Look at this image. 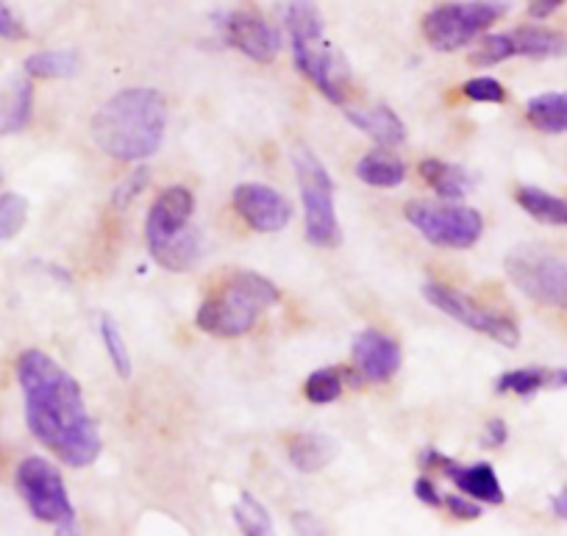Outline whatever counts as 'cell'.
<instances>
[{
	"mask_svg": "<svg viewBox=\"0 0 567 536\" xmlns=\"http://www.w3.org/2000/svg\"><path fill=\"white\" fill-rule=\"evenodd\" d=\"M357 175L368 187L395 189L406 182V164L390 151H373L357 164Z\"/></svg>",
	"mask_w": 567,
	"mask_h": 536,
	"instance_id": "d6986e66",
	"label": "cell"
},
{
	"mask_svg": "<svg viewBox=\"0 0 567 536\" xmlns=\"http://www.w3.org/2000/svg\"><path fill=\"white\" fill-rule=\"evenodd\" d=\"M97 326H101L103 348H106V355H109V359H112V364H114V370H117V375H120V379H131L128 344H125L123 333H120V326L109 315H103Z\"/></svg>",
	"mask_w": 567,
	"mask_h": 536,
	"instance_id": "83f0119b",
	"label": "cell"
},
{
	"mask_svg": "<svg viewBox=\"0 0 567 536\" xmlns=\"http://www.w3.org/2000/svg\"><path fill=\"white\" fill-rule=\"evenodd\" d=\"M423 295L434 309H440L443 315H449L451 320L462 322V326L473 328V331L484 333V337H489L493 342L504 344V348H517V344H520V328H517V322L512 320V317L498 315V311L476 303L473 298L445 287V284H425Z\"/></svg>",
	"mask_w": 567,
	"mask_h": 536,
	"instance_id": "8fae6325",
	"label": "cell"
},
{
	"mask_svg": "<svg viewBox=\"0 0 567 536\" xmlns=\"http://www.w3.org/2000/svg\"><path fill=\"white\" fill-rule=\"evenodd\" d=\"M506 440H509V429H506L504 420H489L487 429H484V442H487V447L506 445Z\"/></svg>",
	"mask_w": 567,
	"mask_h": 536,
	"instance_id": "d590c367",
	"label": "cell"
},
{
	"mask_svg": "<svg viewBox=\"0 0 567 536\" xmlns=\"http://www.w3.org/2000/svg\"><path fill=\"white\" fill-rule=\"evenodd\" d=\"M31 112H34V84L29 79L14 81L7 103L0 109V134L7 136L25 131V125L31 123Z\"/></svg>",
	"mask_w": 567,
	"mask_h": 536,
	"instance_id": "603a6c76",
	"label": "cell"
},
{
	"mask_svg": "<svg viewBox=\"0 0 567 536\" xmlns=\"http://www.w3.org/2000/svg\"><path fill=\"white\" fill-rule=\"evenodd\" d=\"M167 101L156 90L134 86L109 97L92 120L95 145L120 162H142L162 147Z\"/></svg>",
	"mask_w": 567,
	"mask_h": 536,
	"instance_id": "7a4b0ae2",
	"label": "cell"
},
{
	"mask_svg": "<svg viewBox=\"0 0 567 536\" xmlns=\"http://www.w3.org/2000/svg\"><path fill=\"white\" fill-rule=\"evenodd\" d=\"M420 464L432 470H443V475H449V478L454 481L467 497H473V501L489 503V506H501V503H504V489H501V481L498 475H495L493 464L478 462L471 464V467H462V464H456L454 458L434 451V447L420 453Z\"/></svg>",
	"mask_w": 567,
	"mask_h": 536,
	"instance_id": "5bb4252c",
	"label": "cell"
},
{
	"mask_svg": "<svg viewBox=\"0 0 567 536\" xmlns=\"http://www.w3.org/2000/svg\"><path fill=\"white\" fill-rule=\"evenodd\" d=\"M14 486L40 523L56 525L59 530L75 528V508L68 495V486H64L62 473L48 458H23L14 473Z\"/></svg>",
	"mask_w": 567,
	"mask_h": 536,
	"instance_id": "ba28073f",
	"label": "cell"
},
{
	"mask_svg": "<svg viewBox=\"0 0 567 536\" xmlns=\"http://www.w3.org/2000/svg\"><path fill=\"white\" fill-rule=\"evenodd\" d=\"M353 359L368 381H390L401 368V344L381 331H362L353 339Z\"/></svg>",
	"mask_w": 567,
	"mask_h": 536,
	"instance_id": "9a60e30c",
	"label": "cell"
},
{
	"mask_svg": "<svg viewBox=\"0 0 567 536\" xmlns=\"http://www.w3.org/2000/svg\"><path fill=\"white\" fill-rule=\"evenodd\" d=\"M0 182H3V178H0Z\"/></svg>",
	"mask_w": 567,
	"mask_h": 536,
	"instance_id": "60d3db41",
	"label": "cell"
},
{
	"mask_svg": "<svg viewBox=\"0 0 567 536\" xmlns=\"http://www.w3.org/2000/svg\"><path fill=\"white\" fill-rule=\"evenodd\" d=\"M220 25L228 45L237 48L239 53H245L254 62L270 64L281 51V34L261 14L239 9V12H228Z\"/></svg>",
	"mask_w": 567,
	"mask_h": 536,
	"instance_id": "4fadbf2b",
	"label": "cell"
},
{
	"mask_svg": "<svg viewBox=\"0 0 567 536\" xmlns=\"http://www.w3.org/2000/svg\"><path fill=\"white\" fill-rule=\"evenodd\" d=\"M298 189H301L303 212H307V239L318 248H337L342 243L340 220L334 206V182L329 169L307 145L292 153Z\"/></svg>",
	"mask_w": 567,
	"mask_h": 536,
	"instance_id": "52a82bcc",
	"label": "cell"
},
{
	"mask_svg": "<svg viewBox=\"0 0 567 536\" xmlns=\"http://www.w3.org/2000/svg\"><path fill=\"white\" fill-rule=\"evenodd\" d=\"M281 18L290 34L296 68L318 86L320 95L342 106L351 84V70L342 53L326 40L323 14L315 7V0H284Z\"/></svg>",
	"mask_w": 567,
	"mask_h": 536,
	"instance_id": "3957f363",
	"label": "cell"
},
{
	"mask_svg": "<svg viewBox=\"0 0 567 536\" xmlns=\"http://www.w3.org/2000/svg\"><path fill=\"white\" fill-rule=\"evenodd\" d=\"M234 523H237L239 530L248 536L272 534L270 514L265 512V506H261L250 492H243V495H239V503L234 506Z\"/></svg>",
	"mask_w": 567,
	"mask_h": 536,
	"instance_id": "d4e9b609",
	"label": "cell"
},
{
	"mask_svg": "<svg viewBox=\"0 0 567 536\" xmlns=\"http://www.w3.org/2000/svg\"><path fill=\"white\" fill-rule=\"evenodd\" d=\"M195 198L184 187L156 195L145 223L151 259L171 272H187L200 256V234L193 228Z\"/></svg>",
	"mask_w": 567,
	"mask_h": 536,
	"instance_id": "5b68a950",
	"label": "cell"
},
{
	"mask_svg": "<svg viewBox=\"0 0 567 536\" xmlns=\"http://www.w3.org/2000/svg\"><path fill=\"white\" fill-rule=\"evenodd\" d=\"M278 300H281V292L270 278L259 276V272H234L220 289H215L200 303L195 322L200 331L212 333V337H243Z\"/></svg>",
	"mask_w": 567,
	"mask_h": 536,
	"instance_id": "277c9868",
	"label": "cell"
},
{
	"mask_svg": "<svg viewBox=\"0 0 567 536\" xmlns=\"http://www.w3.org/2000/svg\"><path fill=\"white\" fill-rule=\"evenodd\" d=\"M526 120L543 134H567V92H545L526 103Z\"/></svg>",
	"mask_w": 567,
	"mask_h": 536,
	"instance_id": "ffe728a7",
	"label": "cell"
},
{
	"mask_svg": "<svg viewBox=\"0 0 567 536\" xmlns=\"http://www.w3.org/2000/svg\"><path fill=\"white\" fill-rule=\"evenodd\" d=\"M509 12L506 0H456L440 3L423 18L425 42L440 53H454L471 45L489 25Z\"/></svg>",
	"mask_w": 567,
	"mask_h": 536,
	"instance_id": "8992f818",
	"label": "cell"
},
{
	"mask_svg": "<svg viewBox=\"0 0 567 536\" xmlns=\"http://www.w3.org/2000/svg\"><path fill=\"white\" fill-rule=\"evenodd\" d=\"M31 434L68 467H90L103 451L101 434L86 412L79 381L42 350H25L18 362Z\"/></svg>",
	"mask_w": 567,
	"mask_h": 536,
	"instance_id": "6da1fadb",
	"label": "cell"
},
{
	"mask_svg": "<svg viewBox=\"0 0 567 536\" xmlns=\"http://www.w3.org/2000/svg\"><path fill=\"white\" fill-rule=\"evenodd\" d=\"M409 226L423 234L437 248L465 250L482 239L484 217L476 209L462 204H429V200H412L403 209Z\"/></svg>",
	"mask_w": 567,
	"mask_h": 536,
	"instance_id": "30bf717a",
	"label": "cell"
},
{
	"mask_svg": "<svg viewBox=\"0 0 567 536\" xmlns=\"http://www.w3.org/2000/svg\"><path fill=\"white\" fill-rule=\"evenodd\" d=\"M346 117L348 123L357 125L364 136L379 142L381 147H398L406 142V125L390 106L346 109Z\"/></svg>",
	"mask_w": 567,
	"mask_h": 536,
	"instance_id": "2e32d148",
	"label": "cell"
},
{
	"mask_svg": "<svg viewBox=\"0 0 567 536\" xmlns=\"http://www.w3.org/2000/svg\"><path fill=\"white\" fill-rule=\"evenodd\" d=\"M414 497H417L420 503H425V506H432V508H440V506H443V501H445V497L440 495L437 486H434V481H429V478L414 481Z\"/></svg>",
	"mask_w": 567,
	"mask_h": 536,
	"instance_id": "e575fe53",
	"label": "cell"
},
{
	"mask_svg": "<svg viewBox=\"0 0 567 536\" xmlns=\"http://www.w3.org/2000/svg\"><path fill=\"white\" fill-rule=\"evenodd\" d=\"M550 508H554L556 517L567 519V486H565V489L559 492V495L554 497V501H550Z\"/></svg>",
	"mask_w": 567,
	"mask_h": 536,
	"instance_id": "ab89813d",
	"label": "cell"
},
{
	"mask_svg": "<svg viewBox=\"0 0 567 536\" xmlns=\"http://www.w3.org/2000/svg\"><path fill=\"white\" fill-rule=\"evenodd\" d=\"M545 386H548V370L523 368V370H509V373L501 375L495 390H498L501 395L509 392V395H517V398H532L537 395L539 390H545Z\"/></svg>",
	"mask_w": 567,
	"mask_h": 536,
	"instance_id": "484cf974",
	"label": "cell"
},
{
	"mask_svg": "<svg viewBox=\"0 0 567 536\" xmlns=\"http://www.w3.org/2000/svg\"><path fill=\"white\" fill-rule=\"evenodd\" d=\"M561 3H565V0H528V14H532L534 20H545L550 18Z\"/></svg>",
	"mask_w": 567,
	"mask_h": 536,
	"instance_id": "8d00e7d4",
	"label": "cell"
},
{
	"mask_svg": "<svg viewBox=\"0 0 567 536\" xmlns=\"http://www.w3.org/2000/svg\"><path fill=\"white\" fill-rule=\"evenodd\" d=\"M462 95L471 97V101H476V103H504L506 101L504 84L495 79H487V75L465 81V84H462Z\"/></svg>",
	"mask_w": 567,
	"mask_h": 536,
	"instance_id": "4dcf8cb0",
	"label": "cell"
},
{
	"mask_svg": "<svg viewBox=\"0 0 567 536\" xmlns=\"http://www.w3.org/2000/svg\"><path fill=\"white\" fill-rule=\"evenodd\" d=\"M303 395H307V401L315 403V406H329V403L340 401L342 395L340 370L334 368L315 370V373L307 379V384H303Z\"/></svg>",
	"mask_w": 567,
	"mask_h": 536,
	"instance_id": "4316f807",
	"label": "cell"
},
{
	"mask_svg": "<svg viewBox=\"0 0 567 536\" xmlns=\"http://www.w3.org/2000/svg\"><path fill=\"white\" fill-rule=\"evenodd\" d=\"M423 182L437 193L443 200H462L473 189V178L460 167V164L443 162V158H425L420 164Z\"/></svg>",
	"mask_w": 567,
	"mask_h": 536,
	"instance_id": "e0dca14e",
	"label": "cell"
},
{
	"mask_svg": "<svg viewBox=\"0 0 567 536\" xmlns=\"http://www.w3.org/2000/svg\"><path fill=\"white\" fill-rule=\"evenodd\" d=\"M29 217V200L23 195H0V243L18 237Z\"/></svg>",
	"mask_w": 567,
	"mask_h": 536,
	"instance_id": "f1b7e54d",
	"label": "cell"
},
{
	"mask_svg": "<svg viewBox=\"0 0 567 536\" xmlns=\"http://www.w3.org/2000/svg\"><path fill=\"white\" fill-rule=\"evenodd\" d=\"M334 456V440H329V436L323 434H315V431L298 434L296 440L290 442V462L296 464V470H301V473H318V470H323Z\"/></svg>",
	"mask_w": 567,
	"mask_h": 536,
	"instance_id": "7402d4cb",
	"label": "cell"
},
{
	"mask_svg": "<svg viewBox=\"0 0 567 536\" xmlns=\"http://www.w3.org/2000/svg\"><path fill=\"white\" fill-rule=\"evenodd\" d=\"M443 506L449 508V512L454 514L456 519H478V517H482V506H478V501H473V497L451 495V497H445Z\"/></svg>",
	"mask_w": 567,
	"mask_h": 536,
	"instance_id": "d6a6232c",
	"label": "cell"
},
{
	"mask_svg": "<svg viewBox=\"0 0 567 536\" xmlns=\"http://www.w3.org/2000/svg\"><path fill=\"white\" fill-rule=\"evenodd\" d=\"M515 56V45H512L509 34H489L484 37L478 51L471 53L473 68H495V64L506 62V59Z\"/></svg>",
	"mask_w": 567,
	"mask_h": 536,
	"instance_id": "f546056e",
	"label": "cell"
},
{
	"mask_svg": "<svg viewBox=\"0 0 567 536\" xmlns=\"http://www.w3.org/2000/svg\"><path fill=\"white\" fill-rule=\"evenodd\" d=\"M512 45L515 56L528 59H559L567 56V37L559 31L543 29V25H528V29L512 31Z\"/></svg>",
	"mask_w": 567,
	"mask_h": 536,
	"instance_id": "ac0fdd59",
	"label": "cell"
},
{
	"mask_svg": "<svg viewBox=\"0 0 567 536\" xmlns=\"http://www.w3.org/2000/svg\"><path fill=\"white\" fill-rule=\"evenodd\" d=\"M234 209L259 234H276L290 226L292 220L290 200L265 184H239L234 189Z\"/></svg>",
	"mask_w": 567,
	"mask_h": 536,
	"instance_id": "7c38bea8",
	"label": "cell"
},
{
	"mask_svg": "<svg viewBox=\"0 0 567 536\" xmlns=\"http://www.w3.org/2000/svg\"><path fill=\"white\" fill-rule=\"evenodd\" d=\"M548 386H554V390H567V368L548 370Z\"/></svg>",
	"mask_w": 567,
	"mask_h": 536,
	"instance_id": "74e56055",
	"label": "cell"
},
{
	"mask_svg": "<svg viewBox=\"0 0 567 536\" xmlns=\"http://www.w3.org/2000/svg\"><path fill=\"white\" fill-rule=\"evenodd\" d=\"M292 523H296V528L298 530H315V534H320V530H323V525L320 523H315V519H309V514H296V519H292Z\"/></svg>",
	"mask_w": 567,
	"mask_h": 536,
	"instance_id": "f35d334b",
	"label": "cell"
},
{
	"mask_svg": "<svg viewBox=\"0 0 567 536\" xmlns=\"http://www.w3.org/2000/svg\"><path fill=\"white\" fill-rule=\"evenodd\" d=\"M23 23H20V20L14 18L12 9L0 0V40H23Z\"/></svg>",
	"mask_w": 567,
	"mask_h": 536,
	"instance_id": "836d02e7",
	"label": "cell"
},
{
	"mask_svg": "<svg viewBox=\"0 0 567 536\" xmlns=\"http://www.w3.org/2000/svg\"><path fill=\"white\" fill-rule=\"evenodd\" d=\"M517 206L545 226H567V198L550 195L539 187H520L515 193Z\"/></svg>",
	"mask_w": 567,
	"mask_h": 536,
	"instance_id": "44dd1931",
	"label": "cell"
},
{
	"mask_svg": "<svg viewBox=\"0 0 567 536\" xmlns=\"http://www.w3.org/2000/svg\"><path fill=\"white\" fill-rule=\"evenodd\" d=\"M79 70L81 59L73 51H40L25 59V73L31 79H73Z\"/></svg>",
	"mask_w": 567,
	"mask_h": 536,
	"instance_id": "cb8c5ba5",
	"label": "cell"
},
{
	"mask_svg": "<svg viewBox=\"0 0 567 536\" xmlns=\"http://www.w3.org/2000/svg\"><path fill=\"white\" fill-rule=\"evenodd\" d=\"M148 178H151V169L148 167L134 169V173L128 175V182L120 184V189H117V193H114V204H117V209H125V206H128L131 200H134L136 195L142 193V189L148 187Z\"/></svg>",
	"mask_w": 567,
	"mask_h": 536,
	"instance_id": "1f68e13d",
	"label": "cell"
},
{
	"mask_svg": "<svg viewBox=\"0 0 567 536\" xmlns=\"http://www.w3.org/2000/svg\"><path fill=\"white\" fill-rule=\"evenodd\" d=\"M509 281L534 303L567 311V259L537 245H520L504 261Z\"/></svg>",
	"mask_w": 567,
	"mask_h": 536,
	"instance_id": "9c48e42d",
	"label": "cell"
}]
</instances>
